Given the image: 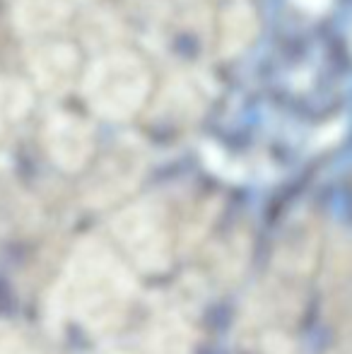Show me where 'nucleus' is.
<instances>
[{
	"instance_id": "obj_6",
	"label": "nucleus",
	"mask_w": 352,
	"mask_h": 354,
	"mask_svg": "<svg viewBox=\"0 0 352 354\" xmlns=\"http://www.w3.org/2000/svg\"><path fill=\"white\" fill-rule=\"evenodd\" d=\"M34 109V92L24 80L3 75L0 77V123L22 121Z\"/></svg>"
},
{
	"instance_id": "obj_2",
	"label": "nucleus",
	"mask_w": 352,
	"mask_h": 354,
	"mask_svg": "<svg viewBox=\"0 0 352 354\" xmlns=\"http://www.w3.org/2000/svg\"><path fill=\"white\" fill-rule=\"evenodd\" d=\"M29 73L41 92L63 94L80 75V51L71 41H44L29 56Z\"/></svg>"
},
{
	"instance_id": "obj_5",
	"label": "nucleus",
	"mask_w": 352,
	"mask_h": 354,
	"mask_svg": "<svg viewBox=\"0 0 352 354\" xmlns=\"http://www.w3.org/2000/svg\"><path fill=\"white\" fill-rule=\"evenodd\" d=\"M259 19H256L254 10L246 8V5H237L225 12L222 19V48L225 53H237L244 46H249L251 39L256 37V29H259Z\"/></svg>"
},
{
	"instance_id": "obj_1",
	"label": "nucleus",
	"mask_w": 352,
	"mask_h": 354,
	"mask_svg": "<svg viewBox=\"0 0 352 354\" xmlns=\"http://www.w3.org/2000/svg\"><path fill=\"white\" fill-rule=\"evenodd\" d=\"M152 92V73L131 48L106 51L82 75L87 106L106 121H128L145 109Z\"/></svg>"
},
{
	"instance_id": "obj_4",
	"label": "nucleus",
	"mask_w": 352,
	"mask_h": 354,
	"mask_svg": "<svg viewBox=\"0 0 352 354\" xmlns=\"http://www.w3.org/2000/svg\"><path fill=\"white\" fill-rule=\"evenodd\" d=\"M15 24L19 32L32 37L56 34L71 22V0H15Z\"/></svg>"
},
{
	"instance_id": "obj_3",
	"label": "nucleus",
	"mask_w": 352,
	"mask_h": 354,
	"mask_svg": "<svg viewBox=\"0 0 352 354\" xmlns=\"http://www.w3.org/2000/svg\"><path fill=\"white\" fill-rule=\"evenodd\" d=\"M51 157L63 167H80L92 152V128L73 113H53L44 128Z\"/></svg>"
}]
</instances>
